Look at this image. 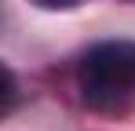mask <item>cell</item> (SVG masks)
<instances>
[{
    "label": "cell",
    "instance_id": "cell-1",
    "mask_svg": "<svg viewBox=\"0 0 135 131\" xmlns=\"http://www.w3.org/2000/svg\"><path fill=\"white\" fill-rule=\"evenodd\" d=\"M80 98L91 109H120L135 98V44L102 40L80 58L77 69Z\"/></svg>",
    "mask_w": 135,
    "mask_h": 131
},
{
    "label": "cell",
    "instance_id": "cell-2",
    "mask_svg": "<svg viewBox=\"0 0 135 131\" xmlns=\"http://www.w3.org/2000/svg\"><path fill=\"white\" fill-rule=\"evenodd\" d=\"M37 7H47V11H66V7H77L80 0H33Z\"/></svg>",
    "mask_w": 135,
    "mask_h": 131
}]
</instances>
